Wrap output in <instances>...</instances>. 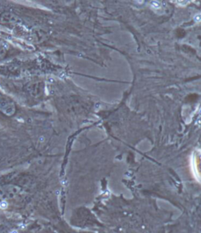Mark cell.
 <instances>
[{
  "label": "cell",
  "mask_w": 201,
  "mask_h": 233,
  "mask_svg": "<svg viewBox=\"0 0 201 233\" xmlns=\"http://www.w3.org/2000/svg\"><path fill=\"white\" fill-rule=\"evenodd\" d=\"M7 207V203L5 201H2V202H0V208L2 209H6Z\"/></svg>",
  "instance_id": "6da1fadb"
},
{
  "label": "cell",
  "mask_w": 201,
  "mask_h": 233,
  "mask_svg": "<svg viewBox=\"0 0 201 233\" xmlns=\"http://www.w3.org/2000/svg\"><path fill=\"white\" fill-rule=\"evenodd\" d=\"M12 233H17V231H14V232H12Z\"/></svg>",
  "instance_id": "7a4b0ae2"
}]
</instances>
